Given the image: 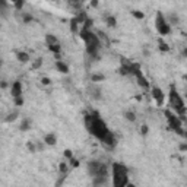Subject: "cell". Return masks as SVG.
Wrapping results in <instances>:
<instances>
[{
  "mask_svg": "<svg viewBox=\"0 0 187 187\" xmlns=\"http://www.w3.org/2000/svg\"><path fill=\"white\" fill-rule=\"evenodd\" d=\"M105 22H107V25H108V26L114 28V26L117 25V19H116V18H114L113 15H108L107 18H105Z\"/></svg>",
  "mask_w": 187,
  "mask_h": 187,
  "instance_id": "cell-15",
  "label": "cell"
},
{
  "mask_svg": "<svg viewBox=\"0 0 187 187\" xmlns=\"http://www.w3.org/2000/svg\"><path fill=\"white\" fill-rule=\"evenodd\" d=\"M142 133L143 135H146V133H148V126H142Z\"/></svg>",
  "mask_w": 187,
  "mask_h": 187,
  "instance_id": "cell-28",
  "label": "cell"
},
{
  "mask_svg": "<svg viewBox=\"0 0 187 187\" xmlns=\"http://www.w3.org/2000/svg\"><path fill=\"white\" fill-rule=\"evenodd\" d=\"M126 187H135V184H132V183H129V184H127V186H126Z\"/></svg>",
  "mask_w": 187,
  "mask_h": 187,
  "instance_id": "cell-31",
  "label": "cell"
},
{
  "mask_svg": "<svg viewBox=\"0 0 187 187\" xmlns=\"http://www.w3.org/2000/svg\"><path fill=\"white\" fill-rule=\"evenodd\" d=\"M110 177H111L113 187H126L129 181V168L121 162H113L110 168Z\"/></svg>",
  "mask_w": 187,
  "mask_h": 187,
  "instance_id": "cell-2",
  "label": "cell"
},
{
  "mask_svg": "<svg viewBox=\"0 0 187 187\" xmlns=\"http://www.w3.org/2000/svg\"><path fill=\"white\" fill-rule=\"evenodd\" d=\"M92 82H99V81H104V76L102 75H92Z\"/></svg>",
  "mask_w": 187,
  "mask_h": 187,
  "instance_id": "cell-22",
  "label": "cell"
},
{
  "mask_svg": "<svg viewBox=\"0 0 187 187\" xmlns=\"http://www.w3.org/2000/svg\"><path fill=\"white\" fill-rule=\"evenodd\" d=\"M89 92H91V97L92 98H95V99H99L101 98V91H99V88H97V86H91V89H89Z\"/></svg>",
  "mask_w": 187,
  "mask_h": 187,
  "instance_id": "cell-14",
  "label": "cell"
},
{
  "mask_svg": "<svg viewBox=\"0 0 187 187\" xmlns=\"http://www.w3.org/2000/svg\"><path fill=\"white\" fill-rule=\"evenodd\" d=\"M48 50H50V51H53L54 54H59L61 48H60V44H54V45H50V47H48Z\"/></svg>",
  "mask_w": 187,
  "mask_h": 187,
  "instance_id": "cell-18",
  "label": "cell"
},
{
  "mask_svg": "<svg viewBox=\"0 0 187 187\" xmlns=\"http://www.w3.org/2000/svg\"><path fill=\"white\" fill-rule=\"evenodd\" d=\"M79 34H81V38H82L83 43H85L86 53L89 54L92 59L97 57L98 51H99V47H101V40H99V37L91 29H81Z\"/></svg>",
  "mask_w": 187,
  "mask_h": 187,
  "instance_id": "cell-3",
  "label": "cell"
},
{
  "mask_svg": "<svg viewBox=\"0 0 187 187\" xmlns=\"http://www.w3.org/2000/svg\"><path fill=\"white\" fill-rule=\"evenodd\" d=\"M165 116H167V121H168L170 129L175 130V132H178L180 135H184V132H183V120L180 119L175 113L170 111V110H167V111H165Z\"/></svg>",
  "mask_w": 187,
  "mask_h": 187,
  "instance_id": "cell-6",
  "label": "cell"
},
{
  "mask_svg": "<svg viewBox=\"0 0 187 187\" xmlns=\"http://www.w3.org/2000/svg\"><path fill=\"white\" fill-rule=\"evenodd\" d=\"M155 28H157L158 34L159 35H168L171 32V23L168 22V19L165 18V15L162 12H157V16H155Z\"/></svg>",
  "mask_w": 187,
  "mask_h": 187,
  "instance_id": "cell-5",
  "label": "cell"
},
{
  "mask_svg": "<svg viewBox=\"0 0 187 187\" xmlns=\"http://www.w3.org/2000/svg\"><path fill=\"white\" fill-rule=\"evenodd\" d=\"M22 83L19 82V81H15V82L10 85V95L12 98H19V97H23L22 95Z\"/></svg>",
  "mask_w": 187,
  "mask_h": 187,
  "instance_id": "cell-8",
  "label": "cell"
},
{
  "mask_svg": "<svg viewBox=\"0 0 187 187\" xmlns=\"http://www.w3.org/2000/svg\"><path fill=\"white\" fill-rule=\"evenodd\" d=\"M40 66H41V60H38L37 63H34V68H35V69L40 68Z\"/></svg>",
  "mask_w": 187,
  "mask_h": 187,
  "instance_id": "cell-30",
  "label": "cell"
},
{
  "mask_svg": "<svg viewBox=\"0 0 187 187\" xmlns=\"http://www.w3.org/2000/svg\"><path fill=\"white\" fill-rule=\"evenodd\" d=\"M13 99H15V105H16V107H21V105H23V97L13 98Z\"/></svg>",
  "mask_w": 187,
  "mask_h": 187,
  "instance_id": "cell-23",
  "label": "cell"
},
{
  "mask_svg": "<svg viewBox=\"0 0 187 187\" xmlns=\"http://www.w3.org/2000/svg\"><path fill=\"white\" fill-rule=\"evenodd\" d=\"M56 68H57V70H59L60 73H69V66L64 61H61V60H57Z\"/></svg>",
  "mask_w": 187,
  "mask_h": 187,
  "instance_id": "cell-10",
  "label": "cell"
},
{
  "mask_svg": "<svg viewBox=\"0 0 187 187\" xmlns=\"http://www.w3.org/2000/svg\"><path fill=\"white\" fill-rule=\"evenodd\" d=\"M43 83H44V85H48V83H50V79H48V78H44V79H43Z\"/></svg>",
  "mask_w": 187,
  "mask_h": 187,
  "instance_id": "cell-29",
  "label": "cell"
},
{
  "mask_svg": "<svg viewBox=\"0 0 187 187\" xmlns=\"http://www.w3.org/2000/svg\"><path fill=\"white\" fill-rule=\"evenodd\" d=\"M29 127H31L29 120H28V119H23L22 124H21V130H23V132H26V130H29Z\"/></svg>",
  "mask_w": 187,
  "mask_h": 187,
  "instance_id": "cell-17",
  "label": "cell"
},
{
  "mask_svg": "<svg viewBox=\"0 0 187 187\" xmlns=\"http://www.w3.org/2000/svg\"><path fill=\"white\" fill-rule=\"evenodd\" d=\"M159 50H162V51H167V50H168V44L164 43L162 40H159Z\"/></svg>",
  "mask_w": 187,
  "mask_h": 187,
  "instance_id": "cell-21",
  "label": "cell"
},
{
  "mask_svg": "<svg viewBox=\"0 0 187 187\" xmlns=\"http://www.w3.org/2000/svg\"><path fill=\"white\" fill-rule=\"evenodd\" d=\"M64 157H66V158H70V159H72V152H70V151H64Z\"/></svg>",
  "mask_w": 187,
  "mask_h": 187,
  "instance_id": "cell-27",
  "label": "cell"
},
{
  "mask_svg": "<svg viewBox=\"0 0 187 187\" xmlns=\"http://www.w3.org/2000/svg\"><path fill=\"white\" fill-rule=\"evenodd\" d=\"M9 8H10V5H9L8 2L0 0V15H6V12L9 10Z\"/></svg>",
  "mask_w": 187,
  "mask_h": 187,
  "instance_id": "cell-13",
  "label": "cell"
},
{
  "mask_svg": "<svg viewBox=\"0 0 187 187\" xmlns=\"http://www.w3.org/2000/svg\"><path fill=\"white\" fill-rule=\"evenodd\" d=\"M152 98L155 99V102H157V105H161L164 104V101H165V94H164V91L161 89V88H158V86H154L152 88Z\"/></svg>",
  "mask_w": 187,
  "mask_h": 187,
  "instance_id": "cell-7",
  "label": "cell"
},
{
  "mask_svg": "<svg viewBox=\"0 0 187 187\" xmlns=\"http://www.w3.org/2000/svg\"><path fill=\"white\" fill-rule=\"evenodd\" d=\"M44 143L45 145H48V146H54L56 143H57V137L54 133H47L44 136Z\"/></svg>",
  "mask_w": 187,
  "mask_h": 187,
  "instance_id": "cell-9",
  "label": "cell"
},
{
  "mask_svg": "<svg viewBox=\"0 0 187 187\" xmlns=\"http://www.w3.org/2000/svg\"><path fill=\"white\" fill-rule=\"evenodd\" d=\"M168 102H170V107H171L174 113L178 116L181 120H184V114H186V104H184V99L181 98L177 89L171 86L170 89V95H168Z\"/></svg>",
  "mask_w": 187,
  "mask_h": 187,
  "instance_id": "cell-4",
  "label": "cell"
},
{
  "mask_svg": "<svg viewBox=\"0 0 187 187\" xmlns=\"http://www.w3.org/2000/svg\"><path fill=\"white\" fill-rule=\"evenodd\" d=\"M16 116H18V113H13V114H9L8 121H10V120H15V119H16Z\"/></svg>",
  "mask_w": 187,
  "mask_h": 187,
  "instance_id": "cell-26",
  "label": "cell"
},
{
  "mask_svg": "<svg viewBox=\"0 0 187 187\" xmlns=\"http://www.w3.org/2000/svg\"><path fill=\"white\" fill-rule=\"evenodd\" d=\"M85 121V127L92 136H95L97 139L102 140L105 136L108 135L111 130L108 129L107 123L98 116V113H92V114H85L83 117Z\"/></svg>",
  "mask_w": 187,
  "mask_h": 187,
  "instance_id": "cell-1",
  "label": "cell"
},
{
  "mask_svg": "<svg viewBox=\"0 0 187 187\" xmlns=\"http://www.w3.org/2000/svg\"><path fill=\"white\" fill-rule=\"evenodd\" d=\"M0 26H2V23H0Z\"/></svg>",
  "mask_w": 187,
  "mask_h": 187,
  "instance_id": "cell-32",
  "label": "cell"
},
{
  "mask_svg": "<svg viewBox=\"0 0 187 187\" xmlns=\"http://www.w3.org/2000/svg\"><path fill=\"white\" fill-rule=\"evenodd\" d=\"M12 6H13L16 10H21V9L25 6V2H23V0L22 2H15V3H12Z\"/></svg>",
  "mask_w": 187,
  "mask_h": 187,
  "instance_id": "cell-19",
  "label": "cell"
},
{
  "mask_svg": "<svg viewBox=\"0 0 187 187\" xmlns=\"http://www.w3.org/2000/svg\"><path fill=\"white\" fill-rule=\"evenodd\" d=\"M124 116H126V119L130 120V121H135L136 120V116H135V113H132V111H127V113H124Z\"/></svg>",
  "mask_w": 187,
  "mask_h": 187,
  "instance_id": "cell-20",
  "label": "cell"
},
{
  "mask_svg": "<svg viewBox=\"0 0 187 187\" xmlns=\"http://www.w3.org/2000/svg\"><path fill=\"white\" fill-rule=\"evenodd\" d=\"M16 59L21 63H26V61H29V54L26 51H18L16 53Z\"/></svg>",
  "mask_w": 187,
  "mask_h": 187,
  "instance_id": "cell-11",
  "label": "cell"
},
{
  "mask_svg": "<svg viewBox=\"0 0 187 187\" xmlns=\"http://www.w3.org/2000/svg\"><path fill=\"white\" fill-rule=\"evenodd\" d=\"M132 13H133V16H135L136 19H142V18H143V13H142V12H139V10H133Z\"/></svg>",
  "mask_w": 187,
  "mask_h": 187,
  "instance_id": "cell-24",
  "label": "cell"
},
{
  "mask_svg": "<svg viewBox=\"0 0 187 187\" xmlns=\"http://www.w3.org/2000/svg\"><path fill=\"white\" fill-rule=\"evenodd\" d=\"M79 26H81V25H79V22H78L75 18H73V19H72V22H70V28H72V31H73V32L81 31V29H79Z\"/></svg>",
  "mask_w": 187,
  "mask_h": 187,
  "instance_id": "cell-16",
  "label": "cell"
},
{
  "mask_svg": "<svg viewBox=\"0 0 187 187\" xmlns=\"http://www.w3.org/2000/svg\"><path fill=\"white\" fill-rule=\"evenodd\" d=\"M45 43H47V47H50V45L59 44V40L54 37L53 34H47V35H45Z\"/></svg>",
  "mask_w": 187,
  "mask_h": 187,
  "instance_id": "cell-12",
  "label": "cell"
},
{
  "mask_svg": "<svg viewBox=\"0 0 187 187\" xmlns=\"http://www.w3.org/2000/svg\"><path fill=\"white\" fill-rule=\"evenodd\" d=\"M22 19H23V22H31V21H32V16L28 15V13H23Z\"/></svg>",
  "mask_w": 187,
  "mask_h": 187,
  "instance_id": "cell-25",
  "label": "cell"
}]
</instances>
